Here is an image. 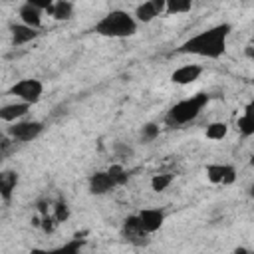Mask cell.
Here are the masks:
<instances>
[{
    "label": "cell",
    "mask_w": 254,
    "mask_h": 254,
    "mask_svg": "<svg viewBox=\"0 0 254 254\" xmlns=\"http://www.w3.org/2000/svg\"><path fill=\"white\" fill-rule=\"evenodd\" d=\"M230 32H232V26L228 22L214 24V26L190 36L189 40H185L179 46L177 52L179 54H190V56L206 58V60H218L226 52V44H228Z\"/></svg>",
    "instance_id": "obj_1"
},
{
    "label": "cell",
    "mask_w": 254,
    "mask_h": 254,
    "mask_svg": "<svg viewBox=\"0 0 254 254\" xmlns=\"http://www.w3.org/2000/svg\"><path fill=\"white\" fill-rule=\"evenodd\" d=\"M137 22L133 18V14H129L127 10H111L107 14H103L95 26H93V32L97 36H103V38H131L135 36L137 32Z\"/></svg>",
    "instance_id": "obj_2"
},
{
    "label": "cell",
    "mask_w": 254,
    "mask_h": 254,
    "mask_svg": "<svg viewBox=\"0 0 254 254\" xmlns=\"http://www.w3.org/2000/svg\"><path fill=\"white\" fill-rule=\"evenodd\" d=\"M208 101H210V97L204 91H198L194 95H189V97H185V99H181V101H177L175 105L169 107V111L165 115V123L169 127L187 125V123L194 121L202 113V109L208 105Z\"/></svg>",
    "instance_id": "obj_3"
},
{
    "label": "cell",
    "mask_w": 254,
    "mask_h": 254,
    "mask_svg": "<svg viewBox=\"0 0 254 254\" xmlns=\"http://www.w3.org/2000/svg\"><path fill=\"white\" fill-rule=\"evenodd\" d=\"M10 95L16 97V101H22L26 105H36L42 95H44V83L36 77H24V79H18L10 89H8Z\"/></svg>",
    "instance_id": "obj_4"
},
{
    "label": "cell",
    "mask_w": 254,
    "mask_h": 254,
    "mask_svg": "<svg viewBox=\"0 0 254 254\" xmlns=\"http://www.w3.org/2000/svg\"><path fill=\"white\" fill-rule=\"evenodd\" d=\"M44 131V123L42 121H36V119H22V121H16L8 127V137L12 141H18V143H30L34 139H38Z\"/></svg>",
    "instance_id": "obj_5"
},
{
    "label": "cell",
    "mask_w": 254,
    "mask_h": 254,
    "mask_svg": "<svg viewBox=\"0 0 254 254\" xmlns=\"http://www.w3.org/2000/svg\"><path fill=\"white\" fill-rule=\"evenodd\" d=\"M48 6H50V2H34V0L24 2L18 8V18H20L22 24H26V26H30L34 30H40Z\"/></svg>",
    "instance_id": "obj_6"
},
{
    "label": "cell",
    "mask_w": 254,
    "mask_h": 254,
    "mask_svg": "<svg viewBox=\"0 0 254 254\" xmlns=\"http://www.w3.org/2000/svg\"><path fill=\"white\" fill-rule=\"evenodd\" d=\"M204 173L212 185H232L236 181V169L228 163H210Z\"/></svg>",
    "instance_id": "obj_7"
},
{
    "label": "cell",
    "mask_w": 254,
    "mask_h": 254,
    "mask_svg": "<svg viewBox=\"0 0 254 254\" xmlns=\"http://www.w3.org/2000/svg\"><path fill=\"white\" fill-rule=\"evenodd\" d=\"M137 220L141 224V228L151 236L153 232H157L163 224H165V210L157 208V206H149L137 212Z\"/></svg>",
    "instance_id": "obj_8"
},
{
    "label": "cell",
    "mask_w": 254,
    "mask_h": 254,
    "mask_svg": "<svg viewBox=\"0 0 254 254\" xmlns=\"http://www.w3.org/2000/svg\"><path fill=\"white\" fill-rule=\"evenodd\" d=\"M161 14H165V0H147V2L137 4L133 18L137 24H149Z\"/></svg>",
    "instance_id": "obj_9"
},
{
    "label": "cell",
    "mask_w": 254,
    "mask_h": 254,
    "mask_svg": "<svg viewBox=\"0 0 254 254\" xmlns=\"http://www.w3.org/2000/svg\"><path fill=\"white\" fill-rule=\"evenodd\" d=\"M121 232H123V238L129 244H133V246H145V244H149V234L141 228V224L137 220V214H131V216L125 218Z\"/></svg>",
    "instance_id": "obj_10"
},
{
    "label": "cell",
    "mask_w": 254,
    "mask_h": 254,
    "mask_svg": "<svg viewBox=\"0 0 254 254\" xmlns=\"http://www.w3.org/2000/svg\"><path fill=\"white\" fill-rule=\"evenodd\" d=\"M200 75H202V65H198V64H185V65L177 67L171 73V81L177 83V85H190Z\"/></svg>",
    "instance_id": "obj_11"
},
{
    "label": "cell",
    "mask_w": 254,
    "mask_h": 254,
    "mask_svg": "<svg viewBox=\"0 0 254 254\" xmlns=\"http://www.w3.org/2000/svg\"><path fill=\"white\" fill-rule=\"evenodd\" d=\"M87 189H89L91 194L101 196V194H107L109 190H113L115 189V183L111 181V177H109L107 171H95L87 179Z\"/></svg>",
    "instance_id": "obj_12"
},
{
    "label": "cell",
    "mask_w": 254,
    "mask_h": 254,
    "mask_svg": "<svg viewBox=\"0 0 254 254\" xmlns=\"http://www.w3.org/2000/svg\"><path fill=\"white\" fill-rule=\"evenodd\" d=\"M40 36V30H34L22 22H12L10 24V40L12 46H26L30 42H34Z\"/></svg>",
    "instance_id": "obj_13"
},
{
    "label": "cell",
    "mask_w": 254,
    "mask_h": 254,
    "mask_svg": "<svg viewBox=\"0 0 254 254\" xmlns=\"http://www.w3.org/2000/svg\"><path fill=\"white\" fill-rule=\"evenodd\" d=\"M18 183H20V175L14 169H2L0 171V198L4 202H12V196L16 192Z\"/></svg>",
    "instance_id": "obj_14"
},
{
    "label": "cell",
    "mask_w": 254,
    "mask_h": 254,
    "mask_svg": "<svg viewBox=\"0 0 254 254\" xmlns=\"http://www.w3.org/2000/svg\"><path fill=\"white\" fill-rule=\"evenodd\" d=\"M28 113H30V105H26L22 101H12L6 105H0V121L10 123V125L16 121H22Z\"/></svg>",
    "instance_id": "obj_15"
},
{
    "label": "cell",
    "mask_w": 254,
    "mask_h": 254,
    "mask_svg": "<svg viewBox=\"0 0 254 254\" xmlns=\"http://www.w3.org/2000/svg\"><path fill=\"white\" fill-rule=\"evenodd\" d=\"M73 10H75L73 2H69V0H56V2H50V6H48L46 12H48L54 20L65 22V20H69V18L73 16Z\"/></svg>",
    "instance_id": "obj_16"
},
{
    "label": "cell",
    "mask_w": 254,
    "mask_h": 254,
    "mask_svg": "<svg viewBox=\"0 0 254 254\" xmlns=\"http://www.w3.org/2000/svg\"><path fill=\"white\" fill-rule=\"evenodd\" d=\"M81 248H83V238H71L52 250H48L46 254H81Z\"/></svg>",
    "instance_id": "obj_17"
},
{
    "label": "cell",
    "mask_w": 254,
    "mask_h": 254,
    "mask_svg": "<svg viewBox=\"0 0 254 254\" xmlns=\"http://www.w3.org/2000/svg\"><path fill=\"white\" fill-rule=\"evenodd\" d=\"M236 125H238V131L242 133V137H252V135H254V117H252L250 105H248V107L244 109V113L238 117Z\"/></svg>",
    "instance_id": "obj_18"
},
{
    "label": "cell",
    "mask_w": 254,
    "mask_h": 254,
    "mask_svg": "<svg viewBox=\"0 0 254 254\" xmlns=\"http://www.w3.org/2000/svg\"><path fill=\"white\" fill-rule=\"evenodd\" d=\"M206 139L210 141H222L226 135H228V125L224 121H212L206 125V131H204Z\"/></svg>",
    "instance_id": "obj_19"
},
{
    "label": "cell",
    "mask_w": 254,
    "mask_h": 254,
    "mask_svg": "<svg viewBox=\"0 0 254 254\" xmlns=\"http://www.w3.org/2000/svg\"><path fill=\"white\" fill-rule=\"evenodd\" d=\"M192 8L190 0H165V14H185Z\"/></svg>",
    "instance_id": "obj_20"
},
{
    "label": "cell",
    "mask_w": 254,
    "mask_h": 254,
    "mask_svg": "<svg viewBox=\"0 0 254 254\" xmlns=\"http://www.w3.org/2000/svg\"><path fill=\"white\" fill-rule=\"evenodd\" d=\"M107 173H109L111 181L115 183V187H121V185H125V183L129 181V173H127V169H125L121 163H113V165L107 169Z\"/></svg>",
    "instance_id": "obj_21"
},
{
    "label": "cell",
    "mask_w": 254,
    "mask_h": 254,
    "mask_svg": "<svg viewBox=\"0 0 254 254\" xmlns=\"http://www.w3.org/2000/svg\"><path fill=\"white\" fill-rule=\"evenodd\" d=\"M171 183H173V175L157 173V175H153V179H151V189H153L155 192H163L165 189L171 187Z\"/></svg>",
    "instance_id": "obj_22"
},
{
    "label": "cell",
    "mask_w": 254,
    "mask_h": 254,
    "mask_svg": "<svg viewBox=\"0 0 254 254\" xmlns=\"http://www.w3.org/2000/svg\"><path fill=\"white\" fill-rule=\"evenodd\" d=\"M159 133H161V127L157 125V123H145L143 127H141V139L145 141V143H151V141H155L157 137H159Z\"/></svg>",
    "instance_id": "obj_23"
},
{
    "label": "cell",
    "mask_w": 254,
    "mask_h": 254,
    "mask_svg": "<svg viewBox=\"0 0 254 254\" xmlns=\"http://www.w3.org/2000/svg\"><path fill=\"white\" fill-rule=\"evenodd\" d=\"M67 214H69V210H67V204L60 200V202L56 204V220H58V222H64V220L67 218Z\"/></svg>",
    "instance_id": "obj_24"
},
{
    "label": "cell",
    "mask_w": 254,
    "mask_h": 254,
    "mask_svg": "<svg viewBox=\"0 0 254 254\" xmlns=\"http://www.w3.org/2000/svg\"><path fill=\"white\" fill-rule=\"evenodd\" d=\"M115 153H117L119 157L127 159V157H131L133 149H131V147H127V145H121V143H117V145H115Z\"/></svg>",
    "instance_id": "obj_25"
}]
</instances>
